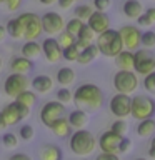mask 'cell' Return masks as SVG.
Returning a JSON list of instances; mask_svg holds the SVG:
<instances>
[{
    "label": "cell",
    "instance_id": "6da1fadb",
    "mask_svg": "<svg viewBox=\"0 0 155 160\" xmlns=\"http://www.w3.org/2000/svg\"><path fill=\"white\" fill-rule=\"evenodd\" d=\"M73 103L77 108H82L85 112H98L103 107L105 97L98 85L95 83H82L73 92Z\"/></svg>",
    "mask_w": 155,
    "mask_h": 160
},
{
    "label": "cell",
    "instance_id": "7a4b0ae2",
    "mask_svg": "<svg viewBox=\"0 0 155 160\" xmlns=\"http://www.w3.org/2000/svg\"><path fill=\"white\" fill-rule=\"evenodd\" d=\"M68 147L72 150V153L78 155V157H88L97 148V138L87 128H77L70 135Z\"/></svg>",
    "mask_w": 155,
    "mask_h": 160
},
{
    "label": "cell",
    "instance_id": "3957f363",
    "mask_svg": "<svg viewBox=\"0 0 155 160\" xmlns=\"http://www.w3.org/2000/svg\"><path fill=\"white\" fill-rule=\"evenodd\" d=\"M95 45H97L100 55L108 57V58H115L123 50V43H122V38H120L118 30H113V28H107L105 32L98 33Z\"/></svg>",
    "mask_w": 155,
    "mask_h": 160
},
{
    "label": "cell",
    "instance_id": "277c9868",
    "mask_svg": "<svg viewBox=\"0 0 155 160\" xmlns=\"http://www.w3.org/2000/svg\"><path fill=\"white\" fill-rule=\"evenodd\" d=\"M130 115L135 120L152 118L155 115V100L152 98V95L137 93L130 97Z\"/></svg>",
    "mask_w": 155,
    "mask_h": 160
},
{
    "label": "cell",
    "instance_id": "5b68a950",
    "mask_svg": "<svg viewBox=\"0 0 155 160\" xmlns=\"http://www.w3.org/2000/svg\"><path fill=\"white\" fill-rule=\"evenodd\" d=\"M132 70L137 75H147L155 70V53L150 48L138 47L133 52V67Z\"/></svg>",
    "mask_w": 155,
    "mask_h": 160
},
{
    "label": "cell",
    "instance_id": "8992f818",
    "mask_svg": "<svg viewBox=\"0 0 155 160\" xmlns=\"http://www.w3.org/2000/svg\"><path fill=\"white\" fill-rule=\"evenodd\" d=\"M113 87L117 93H133L138 88V75L133 70H118L113 75Z\"/></svg>",
    "mask_w": 155,
    "mask_h": 160
},
{
    "label": "cell",
    "instance_id": "52a82bcc",
    "mask_svg": "<svg viewBox=\"0 0 155 160\" xmlns=\"http://www.w3.org/2000/svg\"><path fill=\"white\" fill-rule=\"evenodd\" d=\"M63 115H65V105L60 103L58 100H50V102H45L42 105V108L38 112V118L43 127L50 128L55 120H58Z\"/></svg>",
    "mask_w": 155,
    "mask_h": 160
},
{
    "label": "cell",
    "instance_id": "ba28073f",
    "mask_svg": "<svg viewBox=\"0 0 155 160\" xmlns=\"http://www.w3.org/2000/svg\"><path fill=\"white\" fill-rule=\"evenodd\" d=\"M18 20L23 28V40H37L42 35V22H40V15L27 12L20 13Z\"/></svg>",
    "mask_w": 155,
    "mask_h": 160
},
{
    "label": "cell",
    "instance_id": "9c48e42d",
    "mask_svg": "<svg viewBox=\"0 0 155 160\" xmlns=\"http://www.w3.org/2000/svg\"><path fill=\"white\" fill-rule=\"evenodd\" d=\"M40 22H42V32H45L48 37H55L65 28L63 17L58 12H53V10L43 13L40 17Z\"/></svg>",
    "mask_w": 155,
    "mask_h": 160
},
{
    "label": "cell",
    "instance_id": "30bf717a",
    "mask_svg": "<svg viewBox=\"0 0 155 160\" xmlns=\"http://www.w3.org/2000/svg\"><path fill=\"white\" fill-rule=\"evenodd\" d=\"M28 83H30V80L25 77V73L12 72L3 82V92H5V95L15 98L20 92H23L25 88H28Z\"/></svg>",
    "mask_w": 155,
    "mask_h": 160
},
{
    "label": "cell",
    "instance_id": "8fae6325",
    "mask_svg": "<svg viewBox=\"0 0 155 160\" xmlns=\"http://www.w3.org/2000/svg\"><path fill=\"white\" fill-rule=\"evenodd\" d=\"M118 33H120V38H122L125 50L135 52L140 47V35H142V32L135 25H123V27H120Z\"/></svg>",
    "mask_w": 155,
    "mask_h": 160
},
{
    "label": "cell",
    "instance_id": "7c38bea8",
    "mask_svg": "<svg viewBox=\"0 0 155 160\" xmlns=\"http://www.w3.org/2000/svg\"><path fill=\"white\" fill-rule=\"evenodd\" d=\"M108 108L117 118H127L130 115V95L115 93L108 102Z\"/></svg>",
    "mask_w": 155,
    "mask_h": 160
},
{
    "label": "cell",
    "instance_id": "4fadbf2b",
    "mask_svg": "<svg viewBox=\"0 0 155 160\" xmlns=\"http://www.w3.org/2000/svg\"><path fill=\"white\" fill-rule=\"evenodd\" d=\"M122 140V135L115 133L113 130H107L100 135L98 138V148L105 153H117L118 155V143Z\"/></svg>",
    "mask_w": 155,
    "mask_h": 160
},
{
    "label": "cell",
    "instance_id": "5bb4252c",
    "mask_svg": "<svg viewBox=\"0 0 155 160\" xmlns=\"http://www.w3.org/2000/svg\"><path fill=\"white\" fill-rule=\"evenodd\" d=\"M42 47V53L45 55V60L50 63H57L62 60V47L58 45L57 38L55 37H47L40 43Z\"/></svg>",
    "mask_w": 155,
    "mask_h": 160
},
{
    "label": "cell",
    "instance_id": "9a60e30c",
    "mask_svg": "<svg viewBox=\"0 0 155 160\" xmlns=\"http://www.w3.org/2000/svg\"><path fill=\"white\" fill-rule=\"evenodd\" d=\"M88 25L90 28L93 30L95 33H102L105 32L107 28H110V17L105 12H98V10H93L92 13H90V17L87 18V22H85Z\"/></svg>",
    "mask_w": 155,
    "mask_h": 160
},
{
    "label": "cell",
    "instance_id": "2e32d148",
    "mask_svg": "<svg viewBox=\"0 0 155 160\" xmlns=\"http://www.w3.org/2000/svg\"><path fill=\"white\" fill-rule=\"evenodd\" d=\"M95 37H97V33H95L93 30L83 22V25L80 27V30L77 32V35H75V45H77V47L82 50V48L87 47V45L93 43V42H95Z\"/></svg>",
    "mask_w": 155,
    "mask_h": 160
},
{
    "label": "cell",
    "instance_id": "e0dca14e",
    "mask_svg": "<svg viewBox=\"0 0 155 160\" xmlns=\"http://www.w3.org/2000/svg\"><path fill=\"white\" fill-rule=\"evenodd\" d=\"M32 88L33 92L37 93H48L52 92L53 88V78L50 75H45V73H38L32 78Z\"/></svg>",
    "mask_w": 155,
    "mask_h": 160
},
{
    "label": "cell",
    "instance_id": "ac0fdd59",
    "mask_svg": "<svg viewBox=\"0 0 155 160\" xmlns=\"http://www.w3.org/2000/svg\"><path fill=\"white\" fill-rule=\"evenodd\" d=\"M0 113H2V117L5 120V123H7V127L17 125L20 120H23L22 115H20V112H18V107H17V102H15V100H13L12 103L5 105V107L0 110Z\"/></svg>",
    "mask_w": 155,
    "mask_h": 160
},
{
    "label": "cell",
    "instance_id": "d6986e66",
    "mask_svg": "<svg viewBox=\"0 0 155 160\" xmlns=\"http://www.w3.org/2000/svg\"><path fill=\"white\" fill-rule=\"evenodd\" d=\"M67 120H68L70 127L75 128V130H77V128H85V127H87V123L90 122V120H88V112H85V110H82V108L72 110V112L68 113Z\"/></svg>",
    "mask_w": 155,
    "mask_h": 160
},
{
    "label": "cell",
    "instance_id": "ffe728a7",
    "mask_svg": "<svg viewBox=\"0 0 155 160\" xmlns=\"http://www.w3.org/2000/svg\"><path fill=\"white\" fill-rule=\"evenodd\" d=\"M10 68H12V72H15V73H27L33 68V60L23 57V55H17V57H13L12 62H10Z\"/></svg>",
    "mask_w": 155,
    "mask_h": 160
},
{
    "label": "cell",
    "instance_id": "44dd1931",
    "mask_svg": "<svg viewBox=\"0 0 155 160\" xmlns=\"http://www.w3.org/2000/svg\"><path fill=\"white\" fill-rule=\"evenodd\" d=\"M122 10H123V13L127 18L137 20L143 12V5H142V2H138V0H125Z\"/></svg>",
    "mask_w": 155,
    "mask_h": 160
},
{
    "label": "cell",
    "instance_id": "7402d4cb",
    "mask_svg": "<svg viewBox=\"0 0 155 160\" xmlns=\"http://www.w3.org/2000/svg\"><path fill=\"white\" fill-rule=\"evenodd\" d=\"M20 53L30 60H35L42 55V47H40V43L37 40H25V43L20 48Z\"/></svg>",
    "mask_w": 155,
    "mask_h": 160
},
{
    "label": "cell",
    "instance_id": "603a6c76",
    "mask_svg": "<svg viewBox=\"0 0 155 160\" xmlns=\"http://www.w3.org/2000/svg\"><path fill=\"white\" fill-rule=\"evenodd\" d=\"M98 55H100V52H98L97 45H95V43H90V45H87L85 48L80 50V53H78V57H77V62L82 63V65H88V63H92L93 60L98 57Z\"/></svg>",
    "mask_w": 155,
    "mask_h": 160
},
{
    "label": "cell",
    "instance_id": "cb8c5ba5",
    "mask_svg": "<svg viewBox=\"0 0 155 160\" xmlns=\"http://www.w3.org/2000/svg\"><path fill=\"white\" fill-rule=\"evenodd\" d=\"M50 130L53 132L55 137L58 138H67L70 135V130H72V127H70L68 120L65 117H60L58 120H55V122L52 123V127H50Z\"/></svg>",
    "mask_w": 155,
    "mask_h": 160
},
{
    "label": "cell",
    "instance_id": "d4e9b609",
    "mask_svg": "<svg viewBox=\"0 0 155 160\" xmlns=\"http://www.w3.org/2000/svg\"><path fill=\"white\" fill-rule=\"evenodd\" d=\"M38 157L40 160H62V150L55 143H47L38 152Z\"/></svg>",
    "mask_w": 155,
    "mask_h": 160
},
{
    "label": "cell",
    "instance_id": "484cf974",
    "mask_svg": "<svg viewBox=\"0 0 155 160\" xmlns=\"http://www.w3.org/2000/svg\"><path fill=\"white\" fill-rule=\"evenodd\" d=\"M55 78H57L58 85H62V87H68V85H72L75 82L77 73H75V70L70 68V67H62L57 72V75H55Z\"/></svg>",
    "mask_w": 155,
    "mask_h": 160
},
{
    "label": "cell",
    "instance_id": "4316f807",
    "mask_svg": "<svg viewBox=\"0 0 155 160\" xmlns=\"http://www.w3.org/2000/svg\"><path fill=\"white\" fill-rule=\"evenodd\" d=\"M115 63H117L118 70H132V67H133V52L123 48L122 52L115 57Z\"/></svg>",
    "mask_w": 155,
    "mask_h": 160
},
{
    "label": "cell",
    "instance_id": "83f0119b",
    "mask_svg": "<svg viewBox=\"0 0 155 160\" xmlns=\"http://www.w3.org/2000/svg\"><path fill=\"white\" fill-rule=\"evenodd\" d=\"M5 30H7V35H10V37L15 38V40L23 38V28H22V23H20L18 17L10 18L7 22V25H5Z\"/></svg>",
    "mask_w": 155,
    "mask_h": 160
},
{
    "label": "cell",
    "instance_id": "f1b7e54d",
    "mask_svg": "<svg viewBox=\"0 0 155 160\" xmlns=\"http://www.w3.org/2000/svg\"><path fill=\"white\" fill-rule=\"evenodd\" d=\"M152 133H155V120L152 118H145L140 120V123L137 125V135L142 138L152 137Z\"/></svg>",
    "mask_w": 155,
    "mask_h": 160
},
{
    "label": "cell",
    "instance_id": "f546056e",
    "mask_svg": "<svg viewBox=\"0 0 155 160\" xmlns=\"http://www.w3.org/2000/svg\"><path fill=\"white\" fill-rule=\"evenodd\" d=\"M15 100L20 103H23V105H27L28 108H32L35 102H37V93L32 92V90H28V88H25L23 92H20L17 97H15Z\"/></svg>",
    "mask_w": 155,
    "mask_h": 160
},
{
    "label": "cell",
    "instance_id": "4dcf8cb0",
    "mask_svg": "<svg viewBox=\"0 0 155 160\" xmlns=\"http://www.w3.org/2000/svg\"><path fill=\"white\" fill-rule=\"evenodd\" d=\"M137 20H138V25H142V27H152V25H155V7L143 10L142 15Z\"/></svg>",
    "mask_w": 155,
    "mask_h": 160
},
{
    "label": "cell",
    "instance_id": "1f68e13d",
    "mask_svg": "<svg viewBox=\"0 0 155 160\" xmlns=\"http://www.w3.org/2000/svg\"><path fill=\"white\" fill-rule=\"evenodd\" d=\"M93 12V7L92 5H88V3H80V5H77L75 7V10H73V15L77 18H80L82 22H87V18L90 17V13Z\"/></svg>",
    "mask_w": 155,
    "mask_h": 160
},
{
    "label": "cell",
    "instance_id": "d6a6232c",
    "mask_svg": "<svg viewBox=\"0 0 155 160\" xmlns=\"http://www.w3.org/2000/svg\"><path fill=\"white\" fill-rule=\"evenodd\" d=\"M78 53H80V48H78L75 43H72V45H68V47H63V48H62V58L67 60V62H77Z\"/></svg>",
    "mask_w": 155,
    "mask_h": 160
},
{
    "label": "cell",
    "instance_id": "836d02e7",
    "mask_svg": "<svg viewBox=\"0 0 155 160\" xmlns=\"http://www.w3.org/2000/svg\"><path fill=\"white\" fill-rule=\"evenodd\" d=\"M140 47L143 48H155V32L153 30H147V32H142L140 35Z\"/></svg>",
    "mask_w": 155,
    "mask_h": 160
},
{
    "label": "cell",
    "instance_id": "e575fe53",
    "mask_svg": "<svg viewBox=\"0 0 155 160\" xmlns=\"http://www.w3.org/2000/svg\"><path fill=\"white\" fill-rule=\"evenodd\" d=\"M55 97H57V100H58L60 103L67 105V103L72 102V98H73V92H72V90H70L68 87H62V88H58V90H57Z\"/></svg>",
    "mask_w": 155,
    "mask_h": 160
},
{
    "label": "cell",
    "instance_id": "d590c367",
    "mask_svg": "<svg viewBox=\"0 0 155 160\" xmlns=\"http://www.w3.org/2000/svg\"><path fill=\"white\" fill-rule=\"evenodd\" d=\"M143 88L147 90V93H150L152 97H155V70L153 72H150L147 75H143Z\"/></svg>",
    "mask_w": 155,
    "mask_h": 160
},
{
    "label": "cell",
    "instance_id": "8d00e7d4",
    "mask_svg": "<svg viewBox=\"0 0 155 160\" xmlns=\"http://www.w3.org/2000/svg\"><path fill=\"white\" fill-rule=\"evenodd\" d=\"M23 0H0V10L5 12H17L22 7Z\"/></svg>",
    "mask_w": 155,
    "mask_h": 160
},
{
    "label": "cell",
    "instance_id": "74e56055",
    "mask_svg": "<svg viewBox=\"0 0 155 160\" xmlns=\"http://www.w3.org/2000/svg\"><path fill=\"white\" fill-rule=\"evenodd\" d=\"M57 42L60 47H68V45H72L75 43V35H72L70 32H67V30H62V32L58 33V38H57Z\"/></svg>",
    "mask_w": 155,
    "mask_h": 160
},
{
    "label": "cell",
    "instance_id": "f35d334b",
    "mask_svg": "<svg viewBox=\"0 0 155 160\" xmlns=\"http://www.w3.org/2000/svg\"><path fill=\"white\" fill-rule=\"evenodd\" d=\"M18 137L22 138V140H25V142L32 140V138L35 137V130H33V127H32L30 123L22 125V127H20V130H18Z\"/></svg>",
    "mask_w": 155,
    "mask_h": 160
},
{
    "label": "cell",
    "instance_id": "ab89813d",
    "mask_svg": "<svg viewBox=\"0 0 155 160\" xmlns=\"http://www.w3.org/2000/svg\"><path fill=\"white\" fill-rule=\"evenodd\" d=\"M83 25V22L80 18L77 17H73V18H70L68 22H65V28L63 30H67V32H70L72 35H77V32L80 30V27Z\"/></svg>",
    "mask_w": 155,
    "mask_h": 160
},
{
    "label": "cell",
    "instance_id": "60d3db41",
    "mask_svg": "<svg viewBox=\"0 0 155 160\" xmlns=\"http://www.w3.org/2000/svg\"><path fill=\"white\" fill-rule=\"evenodd\" d=\"M110 130H113L115 133H118V135H127L128 133V123L125 122L123 118H118V120H115V122L112 123V128Z\"/></svg>",
    "mask_w": 155,
    "mask_h": 160
},
{
    "label": "cell",
    "instance_id": "b9f144b4",
    "mask_svg": "<svg viewBox=\"0 0 155 160\" xmlns=\"http://www.w3.org/2000/svg\"><path fill=\"white\" fill-rule=\"evenodd\" d=\"M2 143L5 148H15L18 143V138L15 133H3L2 135Z\"/></svg>",
    "mask_w": 155,
    "mask_h": 160
},
{
    "label": "cell",
    "instance_id": "7bdbcfd3",
    "mask_svg": "<svg viewBox=\"0 0 155 160\" xmlns=\"http://www.w3.org/2000/svg\"><path fill=\"white\" fill-rule=\"evenodd\" d=\"M92 7L98 12H107L112 7V0H92Z\"/></svg>",
    "mask_w": 155,
    "mask_h": 160
},
{
    "label": "cell",
    "instance_id": "ee69618b",
    "mask_svg": "<svg viewBox=\"0 0 155 160\" xmlns=\"http://www.w3.org/2000/svg\"><path fill=\"white\" fill-rule=\"evenodd\" d=\"M130 150H132V140L127 135H123L120 143H118V153H128Z\"/></svg>",
    "mask_w": 155,
    "mask_h": 160
},
{
    "label": "cell",
    "instance_id": "f6af8a7d",
    "mask_svg": "<svg viewBox=\"0 0 155 160\" xmlns=\"http://www.w3.org/2000/svg\"><path fill=\"white\" fill-rule=\"evenodd\" d=\"M95 160H120L117 153H105V152H100Z\"/></svg>",
    "mask_w": 155,
    "mask_h": 160
},
{
    "label": "cell",
    "instance_id": "bcb514c9",
    "mask_svg": "<svg viewBox=\"0 0 155 160\" xmlns=\"http://www.w3.org/2000/svg\"><path fill=\"white\" fill-rule=\"evenodd\" d=\"M57 3H58V7H60V8L67 10V8L72 7V5H73L75 2H73V0H57Z\"/></svg>",
    "mask_w": 155,
    "mask_h": 160
},
{
    "label": "cell",
    "instance_id": "7dc6e473",
    "mask_svg": "<svg viewBox=\"0 0 155 160\" xmlns=\"http://www.w3.org/2000/svg\"><path fill=\"white\" fill-rule=\"evenodd\" d=\"M8 160H32V157L30 155H27V153H13L12 157H10Z\"/></svg>",
    "mask_w": 155,
    "mask_h": 160
},
{
    "label": "cell",
    "instance_id": "c3c4849f",
    "mask_svg": "<svg viewBox=\"0 0 155 160\" xmlns=\"http://www.w3.org/2000/svg\"><path fill=\"white\" fill-rule=\"evenodd\" d=\"M148 155L155 160V137L152 138V142H150V147H148Z\"/></svg>",
    "mask_w": 155,
    "mask_h": 160
},
{
    "label": "cell",
    "instance_id": "681fc988",
    "mask_svg": "<svg viewBox=\"0 0 155 160\" xmlns=\"http://www.w3.org/2000/svg\"><path fill=\"white\" fill-rule=\"evenodd\" d=\"M5 37H7V30H5L3 25H0V42H3Z\"/></svg>",
    "mask_w": 155,
    "mask_h": 160
},
{
    "label": "cell",
    "instance_id": "f907efd6",
    "mask_svg": "<svg viewBox=\"0 0 155 160\" xmlns=\"http://www.w3.org/2000/svg\"><path fill=\"white\" fill-rule=\"evenodd\" d=\"M5 128H7V123H5V120H3V117H2V113H0V133H2Z\"/></svg>",
    "mask_w": 155,
    "mask_h": 160
},
{
    "label": "cell",
    "instance_id": "816d5d0a",
    "mask_svg": "<svg viewBox=\"0 0 155 160\" xmlns=\"http://www.w3.org/2000/svg\"><path fill=\"white\" fill-rule=\"evenodd\" d=\"M38 3H42V5H53V3H57V0H38Z\"/></svg>",
    "mask_w": 155,
    "mask_h": 160
},
{
    "label": "cell",
    "instance_id": "f5cc1de1",
    "mask_svg": "<svg viewBox=\"0 0 155 160\" xmlns=\"http://www.w3.org/2000/svg\"><path fill=\"white\" fill-rule=\"evenodd\" d=\"M133 160H147V158H143V157H137V158H133Z\"/></svg>",
    "mask_w": 155,
    "mask_h": 160
},
{
    "label": "cell",
    "instance_id": "db71d44e",
    "mask_svg": "<svg viewBox=\"0 0 155 160\" xmlns=\"http://www.w3.org/2000/svg\"><path fill=\"white\" fill-rule=\"evenodd\" d=\"M0 70H2V58H0Z\"/></svg>",
    "mask_w": 155,
    "mask_h": 160
},
{
    "label": "cell",
    "instance_id": "11a10c76",
    "mask_svg": "<svg viewBox=\"0 0 155 160\" xmlns=\"http://www.w3.org/2000/svg\"><path fill=\"white\" fill-rule=\"evenodd\" d=\"M73 2H78V0H73Z\"/></svg>",
    "mask_w": 155,
    "mask_h": 160
}]
</instances>
